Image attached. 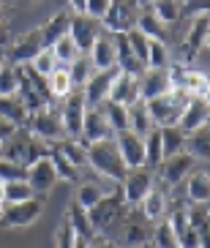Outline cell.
Segmentation results:
<instances>
[{"label":"cell","mask_w":210,"mask_h":248,"mask_svg":"<svg viewBox=\"0 0 210 248\" xmlns=\"http://www.w3.org/2000/svg\"><path fill=\"white\" fill-rule=\"evenodd\" d=\"M107 101H117V104H126V107L139 101V77L137 74H126V71L117 74V79L112 82V90H109Z\"/></svg>","instance_id":"cell-17"},{"label":"cell","mask_w":210,"mask_h":248,"mask_svg":"<svg viewBox=\"0 0 210 248\" xmlns=\"http://www.w3.org/2000/svg\"><path fill=\"white\" fill-rule=\"evenodd\" d=\"M85 3H87V0H68L71 14H85Z\"/></svg>","instance_id":"cell-52"},{"label":"cell","mask_w":210,"mask_h":248,"mask_svg":"<svg viewBox=\"0 0 210 248\" xmlns=\"http://www.w3.org/2000/svg\"><path fill=\"white\" fill-rule=\"evenodd\" d=\"M52 164H55V172H58V180H65V183H77V175L80 169H74L58 150H52Z\"/></svg>","instance_id":"cell-44"},{"label":"cell","mask_w":210,"mask_h":248,"mask_svg":"<svg viewBox=\"0 0 210 248\" xmlns=\"http://www.w3.org/2000/svg\"><path fill=\"white\" fill-rule=\"evenodd\" d=\"M47 46H44L41 41V30H30L28 36L16 38V41H11V46H8V63H14V66H28L30 60L36 58L38 52H44Z\"/></svg>","instance_id":"cell-10"},{"label":"cell","mask_w":210,"mask_h":248,"mask_svg":"<svg viewBox=\"0 0 210 248\" xmlns=\"http://www.w3.org/2000/svg\"><path fill=\"white\" fill-rule=\"evenodd\" d=\"M0 19H3V3H0Z\"/></svg>","instance_id":"cell-58"},{"label":"cell","mask_w":210,"mask_h":248,"mask_svg":"<svg viewBox=\"0 0 210 248\" xmlns=\"http://www.w3.org/2000/svg\"><path fill=\"white\" fill-rule=\"evenodd\" d=\"M205 46L210 49V30H208V38H205Z\"/></svg>","instance_id":"cell-56"},{"label":"cell","mask_w":210,"mask_h":248,"mask_svg":"<svg viewBox=\"0 0 210 248\" xmlns=\"http://www.w3.org/2000/svg\"><path fill=\"white\" fill-rule=\"evenodd\" d=\"M38 216H41V202L28 199V202H16V204H3L0 224L11 226V229H22V226H30L33 221H38Z\"/></svg>","instance_id":"cell-6"},{"label":"cell","mask_w":210,"mask_h":248,"mask_svg":"<svg viewBox=\"0 0 210 248\" xmlns=\"http://www.w3.org/2000/svg\"><path fill=\"white\" fill-rule=\"evenodd\" d=\"M68 68V74H71V82H74V90H82L87 85V79L93 77V66H90V58H85V55H80V58L74 60Z\"/></svg>","instance_id":"cell-38"},{"label":"cell","mask_w":210,"mask_h":248,"mask_svg":"<svg viewBox=\"0 0 210 248\" xmlns=\"http://www.w3.org/2000/svg\"><path fill=\"white\" fill-rule=\"evenodd\" d=\"M186 153L194 161H210V137H196V134H191V139L186 142Z\"/></svg>","instance_id":"cell-41"},{"label":"cell","mask_w":210,"mask_h":248,"mask_svg":"<svg viewBox=\"0 0 210 248\" xmlns=\"http://www.w3.org/2000/svg\"><path fill=\"white\" fill-rule=\"evenodd\" d=\"M11 28H8V22L6 19H0V49H8L11 46Z\"/></svg>","instance_id":"cell-49"},{"label":"cell","mask_w":210,"mask_h":248,"mask_svg":"<svg viewBox=\"0 0 210 248\" xmlns=\"http://www.w3.org/2000/svg\"><path fill=\"white\" fill-rule=\"evenodd\" d=\"M210 123V104L205 101L202 95H196V98H189V101L183 104L180 115H178V128L183 134H199L205 125Z\"/></svg>","instance_id":"cell-3"},{"label":"cell","mask_w":210,"mask_h":248,"mask_svg":"<svg viewBox=\"0 0 210 248\" xmlns=\"http://www.w3.org/2000/svg\"><path fill=\"white\" fill-rule=\"evenodd\" d=\"M161 167V180L167 183V186H178L180 180L191 175V169H194V158L189 153H178V155H169L159 164Z\"/></svg>","instance_id":"cell-16"},{"label":"cell","mask_w":210,"mask_h":248,"mask_svg":"<svg viewBox=\"0 0 210 248\" xmlns=\"http://www.w3.org/2000/svg\"><path fill=\"white\" fill-rule=\"evenodd\" d=\"M101 112L107 117L109 128H112V137L120 131H129V107L126 104H117V101H104L101 104Z\"/></svg>","instance_id":"cell-27"},{"label":"cell","mask_w":210,"mask_h":248,"mask_svg":"<svg viewBox=\"0 0 210 248\" xmlns=\"http://www.w3.org/2000/svg\"><path fill=\"white\" fill-rule=\"evenodd\" d=\"M28 128H30V134L36 139H41V142H47V145H60L68 134H65V128H63V120H60V115L58 112H52L49 107L47 109H41V112H36V115H30L28 117Z\"/></svg>","instance_id":"cell-2"},{"label":"cell","mask_w":210,"mask_h":248,"mask_svg":"<svg viewBox=\"0 0 210 248\" xmlns=\"http://www.w3.org/2000/svg\"><path fill=\"white\" fill-rule=\"evenodd\" d=\"M150 128H156V123H153L150 112H147V104L142 101V98L134 101V104H129V131L145 137Z\"/></svg>","instance_id":"cell-23"},{"label":"cell","mask_w":210,"mask_h":248,"mask_svg":"<svg viewBox=\"0 0 210 248\" xmlns=\"http://www.w3.org/2000/svg\"><path fill=\"white\" fill-rule=\"evenodd\" d=\"M28 66L33 68L36 74H41V77H49V74L58 68V60H55V55H52L49 49H44V52H38L36 58L30 60Z\"/></svg>","instance_id":"cell-42"},{"label":"cell","mask_w":210,"mask_h":248,"mask_svg":"<svg viewBox=\"0 0 210 248\" xmlns=\"http://www.w3.org/2000/svg\"><path fill=\"white\" fill-rule=\"evenodd\" d=\"M167 93H175L167 71H150V68H145V71L139 74V98L142 101H150V98H159V95H167Z\"/></svg>","instance_id":"cell-15"},{"label":"cell","mask_w":210,"mask_h":248,"mask_svg":"<svg viewBox=\"0 0 210 248\" xmlns=\"http://www.w3.org/2000/svg\"><path fill=\"white\" fill-rule=\"evenodd\" d=\"M139 207H142L145 221H153V224H156V221L167 218V194L153 186V188L147 191V197L139 202Z\"/></svg>","instance_id":"cell-22"},{"label":"cell","mask_w":210,"mask_h":248,"mask_svg":"<svg viewBox=\"0 0 210 248\" xmlns=\"http://www.w3.org/2000/svg\"><path fill=\"white\" fill-rule=\"evenodd\" d=\"M145 155H147V164L150 167H159L161 161H164V145H161V125L150 128L145 134Z\"/></svg>","instance_id":"cell-37"},{"label":"cell","mask_w":210,"mask_h":248,"mask_svg":"<svg viewBox=\"0 0 210 248\" xmlns=\"http://www.w3.org/2000/svg\"><path fill=\"white\" fill-rule=\"evenodd\" d=\"M65 221L74 226L77 237H85V240H93L96 237V229H93V221H90V213L85 207H80L77 202H68L65 207Z\"/></svg>","instance_id":"cell-21"},{"label":"cell","mask_w":210,"mask_h":248,"mask_svg":"<svg viewBox=\"0 0 210 248\" xmlns=\"http://www.w3.org/2000/svg\"><path fill=\"white\" fill-rule=\"evenodd\" d=\"M85 95L82 90H74L71 95L63 98V109H60V120H63V128L68 137H82V123H85Z\"/></svg>","instance_id":"cell-7"},{"label":"cell","mask_w":210,"mask_h":248,"mask_svg":"<svg viewBox=\"0 0 210 248\" xmlns=\"http://www.w3.org/2000/svg\"><path fill=\"white\" fill-rule=\"evenodd\" d=\"M28 183H30V188L36 191V197H44V194H49L55 188L58 172H55V164H52V153L33 161L28 167Z\"/></svg>","instance_id":"cell-9"},{"label":"cell","mask_w":210,"mask_h":248,"mask_svg":"<svg viewBox=\"0 0 210 248\" xmlns=\"http://www.w3.org/2000/svg\"><path fill=\"white\" fill-rule=\"evenodd\" d=\"M189 134H183L178 125H161V145H164V158L178 153H186Z\"/></svg>","instance_id":"cell-28"},{"label":"cell","mask_w":210,"mask_h":248,"mask_svg":"<svg viewBox=\"0 0 210 248\" xmlns=\"http://www.w3.org/2000/svg\"><path fill=\"white\" fill-rule=\"evenodd\" d=\"M109 8H112V0H87L85 3V16L96 19V22H101L104 16L109 14Z\"/></svg>","instance_id":"cell-47"},{"label":"cell","mask_w":210,"mask_h":248,"mask_svg":"<svg viewBox=\"0 0 210 248\" xmlns=\"http://www.w3.org/2000/svg\"><path fill=\"white\" fill-rule=\"evenodd\" d=\"M77 243V232H74V226L63 218V224L58 226V232H55V248H74Z\"/></svg>","instance_id":"cell-46"},{"label":"cell","mask_w":210,"mask_h":248,"mask_svg":"<svg viewBox=\"0 0 210 248\" xmlns=\"http://www.w3.org/2000/svg\"><path fill=\"white\" fill-rule=\"evenodd\" d=\"M0 158H3V142H0Z\"/></svg>","instance_id":"cell-57"},{"label":"cell","mask_w":210,"mask_h":248,"mask_svg":"<svg viewBox=\"0 0 210 248\" xmlns=\"http://www.w3.org/2000/svg\"><path fill=\"white\" fill-rule=\"evenodd\" d=\"M126 38H129L131 52H134V55H137V60L142 63V66H145V58H147V41H150V38H147V36H142V33H139L137 28H134V30H129V33H126Z\"/></svg>","instance_id":"cell-45"},{"label":"cell","mask_w":210,"mask_h":248,"mask_svg":"<svg viewBox=\"0 0 210 248\" xmlns=\"http://www.w3.org/2000/svg\"><path fill=\"white\" fill-rule=\"evenodd\" d=\"M150 243V232L142 224H129L123 229V246L126 248H145Z\"/></svg>","instance_id":"cell-40"},{"label":"cell","mask_w":210,"mask_h":248,"mask_svg":"<svg viewBox=\"0 0 210 248\" xmlns=\"http://www.w3.org/2000/svg\"><path fill=\"white\" fill-rule=\"evenodd\" d=\"M134 28L142 33V36L147 38H156V41H167V25H161L156 16L150 14V11H145V14L137 16V25Z\"/></svg>","instance_id":"cell-35"},{"label":"cell","mask_w":210,"mask_h":248,"mask_svg":"<svg viewBox=\"0 0 210 248\" xmlns=\"http://www.w3.org/2000/svg\"><path fill=\"white\" fill-rule=\"evenodd\" d=\"M112 137V128H109L107 117H104L101 107H87L85 109V123H82V142L85 145H93V142H101V139Z\"/></svg>","instance_id":"cell-14"},{"label":"cell","mask_w":210,"mask_h":248,"mask_svg":"<svg viewBox=\"0 0 210 248\" xmlns=\"http://www.w3.org/2000/svg\"><path fill=\"white\" fill-rule=\"evenodd\" d=\"M55 150H58L74 169H85L87 167V145L80 137H65L60 145H55Z\"/></svg>","instance_id":"cell-20"},{"label":"cell","mask_w":210,"mask_h":248,"mask_svg":"<svg viewBox=\"0 0 210 248\" xmlns=\"http://www.w3.org/2000/svg\"><path fill=\"white\" fill-rule=\"evenodd\" d=\"M101 30H98V22L96 19H90V16L85 14H74L71 16V28H68V36L77 41V46H80L82 52L90 49V44L96 41V36H98Z\"/></svg>","instance_id":"cell-18"},{"label":"cell","mask_w":210,"mask_h":248,"mask_svg":"<svg viewBox=\"0 0 210 248\" xmlns=\"http://www.w3.org/2000/svg\"><path fill=\"white\" fill-rule=\"evenodd\" d=\"M28 177V169L16 164V161L0 158V183H11V180H25Z\"/></svg>","instance_id":"cell-43"},{"label":"cell","mask_w":210,"mask_h":248,"mask_svg":"<svg viewBox=\"0 0 210 248\" xmlns=\"http://www.w3.org/2000/svg\"><path fill=\"white\" fill-rule=\"evenodd\" d=\"M49 52L55 55V60H58V66H71L74 60L82 55V49L77 46V41H74L71 36H63V38H58L55 44L49 46Z\"/></svg>","instance_id":"cell-32"},{"label":"cell","mask_w":210,"mask_h":248,"mask_svg":"<svg viewBox=\"0 0 210 248\" xmlns=\"http://www.w3.org/2000/svg\"><path fill=\"white\" fill-rule=\"evenodd\" d=\"M14 134H16V125H11L6 117H0V142H8Z\"/></svg>","instance_id":"cell-50"},{"label":"cell","mask_w":210,"mask_h":248,"mask_svg":"<svg viewBox=\"0 0 210 248\" xmlns=\"http://www.w3.org/2000/svg\"><path fill=\"white\" fill-rule=\"evenodd\" d=\"M87 167L96 169L101 177H107V180H112V183H120L126 177V172H129L123 158H120V153H117L115 139L112 137L87 145Z\"/></svg>","instance_id":"cell-1"},{"label":"cell","mask_w":210,"mask_h":248,"mask_svg":"<svg viewBox=\"0 0 210 248\" xmlns=\"http://www.w3.org/2000/svg\"><path fill=\"white\" fill-rule=\"evenodd\" d=\"M90 248H117L112 240H107V237H93L90 240Z\"/></svg>","instance_id":"cell-51"},{"label":"cell","mask_w":210,"mask_h":248,"mask_svg":"<svg viewBox=\"0 0 210 248\" xmlns=\"http://www.w3.org/2000/svg\"><path fill=\"white\" fill-rule=\"evenodd\" d=\"M3 63H6V55H3V49H0V66H3Z\"/></svg>","instance_id":"cell-55"},{"label":"cell","mask_w":210,"mask_h":248,"mask_svg":"<svg viewBox=\"0 0 210 248\" xmlns=\"http://www.w3.org/2000/svg\"><path fill=\"white\" fill-rule=\"evenodd\" d=\"M145 104H147V112H150L156 125H175L178 123V115L183 109V104L178 101V93L159 95V98H150Z\"/></svg>","instance_id":"cell-13"},{"label":"cell","mask_w":210,"mask_h":248,"mask_svg":"<svg viewBox=\"0 0 210 248\" xmlns=\"http://www.w3.org/2000/svg\"><path fill=\"white\" fill-rule=\"evenodd\" d=\"M47 88H49V98H60L63 101L65 95L74 93V82H71V74L65 66H58L55 71L47 77Z\"/></svg>","instance_id":"cell-26"},{"label":"cell","mask_w":210,"mask_h":248,"mask_svg":"<svg viewBox=\"0 0 210 248\" xmlns=\"http://www.w3.org/2000/svg\"><path fill=\"white\" fill-rule=\"evenodd\" d=\"M178 246L180 248H199V229L194 224L186 226L180 234H178Z\"/></svg>","instance_id":"cell-48"},{"label":"cell","mask_w":210,"mask_h":248,"mask_svg":"<svg viewBox=\"0 0 210 248\" xmlns=\"http://www.w3.org/2000/svg\"><path fill=\"white\" fill-rule=\"evenodd\" d=\"M16 90H19V68L6 60L0 66V95H16Z\"/></svg>","instance_id":"cell-39"},{"label":"cell","mask_w":210,"mask_h":248,"mask_svg":"<svg viewBox=\"0 0 210 248\" xmlns=\"http://www.w3.org/2000/svg\"><path fill=\"white\" fill-rule=\"evenodd\" d=\"M145 248H153V246H145Z\"/></svg>","instance_id":"cell-59"},{"label":"cell","mask_w":210,"mask_h":248,"mask_svg":"<svg viewBox=\"0 0 210 248\" xmlns=\"http://www.w3.org/2000/svg\"><path fill=\"white\" fill-rule=\"evenodd\" d=\"M104 30L112 33V36H123L129 30H134L137 25V16H134V6L126 3V0H112V8H109V14L101 19Z\"/></svg>","instance_id":"cell-11"},{"label":"cell","mask_w":210,"mask_h":248,"mask_svg":"<svg viewBox=\"0 0 210 248\" xmlns=\"http://www.w3.org/2000/svg\"><path fill=\"white\" fill-rule=\"evenodd\" d=\"M0 117H6L11 125L22 128V125H28V109H25V104L19 101V95H0Z\"/></svg>","instance_id":"cell-24"},{"label":"cell","mask_w":210,"mask_h":248,"mask_svg":"<svg viewBox=\"0 0 210 248\" xmlns=\"http://www.w3.org/2000/svg\"><path fill=\"white\" fill-rule=\"evenodd\" d=\"M202 98H205V101L210 104V82H208V90H205V95H202Z\"/></svg>","instance_id":"cell-54"},{"label":"cell","mask_w":210,"mask_h":248,"mask_svg":"<svg viewBox=\"0 0 210 248\" xmlns=\"http://www.w3.org/2000/svg\"><path fill=\"white\" fill-rule=\"evenodd\" d=\"M186 197L194 204H210V175L208 172H191L189 186H186Z\"/></svg>","instance_id":"cell-25"},{"label":"cell","mask_w":210,"mask_h":248,"mask_svg":"<svg viewBox=\"0 0 210 248\" xmlns=\"http://www.w3.org/2000/svg\"><path fill=\"white\" fill-rule=\"evenodd\" d=\"M107 197H109V191H104L98 183H82L80 188H77V197H74V202L90 213L93 207H98V204H101Z\"/></svg>","instance_id":"cell-29"},{"label":"cell","mask_w":210,"mask_h":248,"mask_svg":"<svg viewBox=\"0 0 210 248\" xmlns=\"http://www.w3.org/2000/svg\"><path fill=\"white\" fill-rule=\"evenodd\" d=\"M150 188H153V172L145 169V167L129 169L126 177L120 180V197H123V202H129V204H139L147 197Z\"/></svg>","instance_id":"cell-5"},{"label":"cell","mask_w":210,"mask_h":248,"mask_svg":"<svg viewBox=\"0 0 210 248\" xmlns=\"http://www.w3.org/2000/svg\"><path fill=\"white\" fill-rule=\"evenodd\" d=\"M120 68H107V71H93V77L87 79V85L82 88V95H85L87 107H101L109 98V90H112V82L117 79Z\"/></svg>","instance_id":"cell-8"},{"label":"cell","mask_w":210,"mask_h":248,"mask_svg":"<svg viewBox=\"0 0 210 248\" xmlns=\"http://www.w3.org/2000/svg\"><path fill=\"white\" fill-rule=\"evenodd\" d=\"M74 248H90V240H85V237H77V243H74Z\"/></svg>","instance_id":"cell-53"},{"label":"cell","mask_w":210,"mask_h":248,"mask_svg":"<svg viewBox=\"0 0 210 248\" xmlns=\"http://www.w3.org/2000/svg\"><path fill=\"white\" fill-rule=\"evenodd\" d=\"M150 14L159 19L161 25H172L183 16V6L180 0H150Z\"/></svg>","instance_id":"cell-30"},{"label":"cell","mask_w":210,"mask_h":248,"mask_svg":"<svg viewBox=\"0 0 210 248\" xmlns=\"http://www.w3.org/2000/svg\"><path fill=\"white\" fill-rule=\"evenodd\" d=\"M71 11H58L55 16H49L47 19V25L44 28H38L41 30V41H44V46L49 49L58 38H63V36H68V28H71Z\"/></svg>","instance_id":"cell-19"},{"label":"cell","mask_w":210,"mask_h":248,"mask_svg":"<svg viewBox=\"0 0 210 248\" xmlns=\"http://www.w3.org/2000/svg\"><path fill=\"white\" fill-rule=\"evenodd\" d=\"M147 246H153V248H180L178 246V234H175L172 224H169L167 218L156 221V229L150 232V243H147Z\"/></svg>","instance_id":"cell-34"},{"label":"cell","mask_w":210,"mask_h":248,"mask_svg":"<svg viewBox=\"0 0 210 248\" xmlns=\"http://www.w3.org/2000/svg\"><path fill=\"white\" fill-rule=\"evenodd\" d=\"M28 199H36V191L30 188L28 177H25V180H11V183H3V202H6V204L28 202Z\"/></svg>","instance_id":"cell-33"},{"label":"cell","mask_w":210,"mask_h":248,"mask_svg":"<svg viewBox=\"0 0 210 248\" xmlns=\"http://www.w3.org/2000/svg\"><path fill=\"white\" fill-rule=\"evenodd\" d=\"M16 95H19V101L25 104V109H28V115H36V112L47 109V101L49 98H44L38 90H33L25 79H19V90H16Z\"/></svg>","instance_id":"cell-36"},{"label":"cell","mask_w":210,"mask_h":248,"mask_svg":"<svg viewBox=\"0 0 210 248\" xmlns=\"http://www.w3.org/2000/svg\"><path fill=\"white\" fill-rule=\"evenodd\" d=\"M145 68L150 71H167L169 68V46L167 41H147V58H145Z\"/></svg>","instance_id":"cell-31"},{"label":"cell","mask_w":210,"mask_h":248,"mask_svg":"<svg viewBox=\"0 0 210 248\" xmlns=\"http://www.w3.org/2000/svg\"><path fill=\"white\" fill-rule=\"evenodd\" d=\"M123 248H126V246H123Z\"/></svg>","instance_id":"cell-60"},{"label":"cell","mask_w":210,"mask_h":248,"mask_svg":"<svg viewBox=\"0 0 210 248\" xmlns=\"http://www.w3.org/2000/svg\"><path fill=\"white\" fill-rule=\"evenodd\" d=\"M115 147L120 158H123L126 169H139V167H147V155H145V139L134 131H120L115 134Z\"/></svg>","instance_id":"cell-4"},{"label":"cell","mask_w":210,"mask_h":248,"mask_svg":"<svg viewBox=\"0 0 210 248\" xmlns=\"http://www.w3.org/2000/svg\"><path fill=\"white\" fill-rule=\"evenodd\" d=\"M87 58H90V66L93 71H107V68L117 66V49H115V36L109 38L107 33H98L96 41L87 49Z\"/></svg>","instance_id":"cell-12"}]
</instances>
